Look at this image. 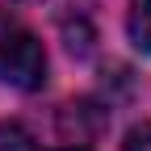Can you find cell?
Listing matches in <instances>:
<instances>
[{"label":"cell","mask_w":151,"mask_h":151,"mask_svg":"<svg viewBox=\"0 0 151 151\" xmlns=\"http://www.w3.org/2000/svg\"><path fill=\"white\" fill-rule=\"evenodd\" d=\"M0 80L13 88H42L46 80V50L42 42L9 13H0Z\"/></svg>","instance_id":"6da1fadb"},{"label":"cell","mask_w":151,"mask_h":151,"mask_svg":"<svg viewBox=\"0 0 151 151\" xmlns=\"http://www.w3.org/2000/svg\"><path fill=\"white\" fill-rule=\"evenodd\" d=\"M126 34L143 55H151V0H130L126 13Z\"/></svg>","instance_id":"7a4b0ae2"},{"label":"cell","mask_w":151,"mask_h":151,"mask_svg":"<svg viewBox=\"0 0 151 151\" xmlns=\"http://www.w3.org/2000/svg\"><path fill=\"white\" fill-rule=\"evenodd\" d=\"M0 151H34L29 130L17 126V122H4V126H0Z\"/></svg>","instance_id":"3957f363"},{"label":"cell","mask_w":151,"mask_h":151,"mask_svg":"<svg viewBox=\"0 0 151 151\" xmlns=\"http://www.w3.org/2000/svg\"><path fill=\"white\" fill-rule=\"evenodd\" d=\"M122 151H151V122H143V126L130 130L126 143H122Z\"/></svg>","instance_id":"277c9868"},{"label":"cell","mask_w":151,"mask_h":151,"mask_svg":"<svg viewBox=\"0 0 151 151\" xmlns=\"http://www.w3.org/2000/svg\"><path fill=\"white\" fill-rule=\"evenodd\" d=\"M63 151H84V147H63Z\"/></svg>","instance_id":"5b68a950"}]
</instances>
